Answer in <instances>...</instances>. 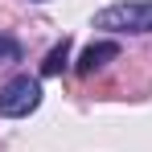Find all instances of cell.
Listing matches in <instances>:
<instances>
[{"label": "cell", "mask_w": 152, "mask_h": 152, "mask_svg": "<svg viewBox=\"0 0 152 152\" xmlns=\"http://www.w3.org/2000/svg\"><path fill=\"white\" fill-rule=\"evenodd\" d=\"M4 62H21V45L12 41V37H0V66Z\"/></svg>", "instance_id": "5"}, {"label": "cell", "mask_w": 152, "mask_h": 152, "mask_svg": "<svg viewBox=\"0 0 152 152\" xmlns=\"http://www.w3.org/2000/svg\"><path fill=\"white\" fill-rule=\"evenodd\" d=\"M95 29L111 33H152V0H119L95 12Z\"/></svg>", "instance_id": "1"}, {"label": "cell", "mask_w": 152, "mask_h": 152, "mask_svg": "<svg viewBox=\"0 0 152 152\" xmlns=\"http://www.w3.org/2000/svg\"><path fill=\"white\" fill-rule=\"evenodd\" d=\"M41 107V78H29V74H17L0 86V115L4 119H21L29 111Z\"/></svg>", "instance_id": "2"}, {"label": "cell", "mask_w": 152, "mask_h": 152, "mask_svg": "<svg viewBox=\"0 0 152 152\" xmlns=\"http://www.w3.org/2000/svg\"><path fill=\"white\" fill-rule=\"evenodd\" d=\"M33 4H41V0H33Z\"/></svg>", "instance_id": "6"}, {"label": "cell", "mask_w": 152, "mask_h": 152, "mask_svg": "<svg viewBox=\"0 0 152 152\" xmlns=\"http://www.w3.org/2000/svg\"><path fill=\"white\" fill-rule=\"evenodd\" d=\"M66 62H70V37H62V45H53L50 53H45V62H41V74H62L66 70Z\"/></svg>", "instance_id": "4"}, {"label": "cell", "mask_w": 152, "mask_h": 152, "mask_svg": "<svg viewBox=\"0 0 152 152\" xmlns=\"http://www.w3.org/2000/svg\"><path fill=\"white\" fill-rule=\"evenodd\" d=\"M119 58V45L115 41H95V45H86L82 50V58H78V74H95V70H103L107 62H115Z\"/></svg>", "instance_id": "3"}]
</instances>
